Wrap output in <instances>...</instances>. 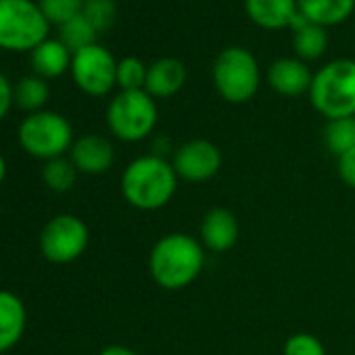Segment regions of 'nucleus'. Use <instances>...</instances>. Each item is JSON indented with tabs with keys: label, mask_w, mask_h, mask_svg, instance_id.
I'll use <instances>...</instances> for the list:
<instances>
[{
	"label": "nucleus",
	"mask_w": 355,
	"mask_h": 355,
	"mask_svg": "<svg viewBox=\"0 0 355 355\" xmlns=\"http://www.w3.org/2000/svg\"><path fill=\"white\" fill-rule=\"evenodd\" d=\"M82 15L101 34L113 28L117 19V5H115V0H84Z\"/></svg>",
	"instance_id": "obj_24"
},
{
	"label": "nucleus",
	"mask_w": 355,
	"mask_h": 355,
	"mask_svg": "<svg viewBox=\"0 0 355 355\" xmlns=\"http://www.w3.org/2000/svg\"><path fill=\"white\" fill-rule=\"evenodd\" d=\"M245 11L263 30L291 28L293 17L299 13L297 0H245Z\"/></svg>",
	"instance_id": "obj_16"
},
{
	"label": "nucleus",
	"mask_w": 355,
	"mask_h": 355,
	"mask_svg": "<svg viewBox=\"0 0 355 355\" xmlns=\"http://www.w3.org/2000/svg\"><path fill=\"white\" fill-rule=\"evenodd\" d=\"M49 84L38 76H26L13 86V101L21 111H28V115L42 111L49 103Z\"/></svg>",
	"instance_id": "obj_20"
},
{
	"label": "nucleus",
	"mask_w": 355,
	"mask_h": 355,
	"mask_svg": "<svg viewBox=\"0 0 355 355\" xmlns=\"http://www.w3.org/2000/svg\"><path fill=\"white\" fill-rule=\"evenodd\" d=\"M171 165L180 180L187 182H207L222 169V150L203 138H195L178 146Z\"/></svg>",
	"instance_id": "obj_10"
},
{
	"label": "nucleus",
	"mask_w": 355,
	"mask_h": 355,
	"mask_svg": "<svg viewBox=\"0 0 355 355\" xmlns=\"http://www.w3.org/2000/svg\"><path fill=\"white\" fill-rule=\"evenodd\" d=\"M73 53L61 40H44L32 51V69L42 80H55L71 69Z\"/></svg>",
	"instance_id": "obj_17"
},
{
	"label": "nucleus",
	"mask_w": 355,
	"mask_h": 355,
	"mask_svg": "<svg viewBox=\"0 0 355 355\" xmlns=\"http://www.w3.org/2000/svg\"><path fill=\"white\" fill-rule=\"evenodd\" d=\"M291 28L295 30V53L301 61H311L326 53L328 34L322 26H315L297 13L291 21Z\"/></svg>",
	"instance_id": "obj_19"
},
{
	"label": "nucleus",
	"mask_w": 355,
	"mask_h": 355,
	"mask_svg": "<svg viewBox=\"0 0 355 355\" xmlns=\"http://www.w3.org/2000/svg\"><path fill=\"white\" fill-rule=\"evenodd\" d=\"M19 146L34 159L51 161L65 157L73 144V130L65 115L57 111H38L30 113L17 130Z\"/></svg>",
	"instance_id": "obj_5"
},
{
	"label": "nucleus",
	"mask_w": 355,
	"mask_h": 355,
	"mask_svg": "<svg viewBox=\"0 0 355 355\" xmlns=\"http://www.w3.org/2000/svg\"><path fill=\"white\" fill-rule=\"evenodd\" d=\"M282 355H326L322 340L309 332H297L286 338Z\"/></svg>",
	"instance_id": "obj_27"
},
{
	"label": "nucleus",
	"mask_w": 355,
	"mask_h": 355,
	"mask_svg": "<svg viewBox=\"0 0 355 355\" xmlns=\"http://www.w3.org/2000/svg\"><path fill=\"white\" fill-rule=\"evenodd\" d=\"M205 253L201 241L173 232L161 236L148 255L150 278L165 291H182L203 272Z\"/></svg>",
	"instance_id": "obj_1"
},
{
	"label": "nucleus",
	"mask_w": 355,
	"mask_h": 355,
	"mask_svg": "<svg viewBox=\"0 0 355 355\" xmlns=\"http://www.w3.org/2000/svg\"><path fill=\"white\" fill-rule=\"evenodd\" d=\"M178 173L161 155H142L128 163L121 173V195L140 211L163 209L178 191Z\"/></svg>",
	"instance_id": "obj_2"
},
{
	"label": "nucleus",
	"mask_w": 355,
	"mask_h": 355,
	"mask_svg": "<svg viewBox=\"0 0 355 355\" xmlns=\"http://www.w3.org/2000/svg\"><path fill=\"white\" fill-rule=\"evenodd\" d=\"M187 84V67L182 61L165 57L155 61L146 71L144 90L153 98H169L182 90Z\"/></svg>",
	"instance_id": "obj_15"
},
{
	"label": "nucleus",
	"mask_w": 355,
	"mask_h": 355,
	"mask_svg": "<svg viewBox=\"0 0 355 355\" xmlns=\"http://www.w3.org/2000/svg\"><path fill=\"white\" fill-rule=\"evenodd\" d=\"M71 76L82 92L103 96L117 84V61L105 46L90 44L73 53Z\"/></svg>",
	"instance_id": "obj_9"
},
{
	"label": "nucleus",
	"mask_w": 355,
	"mask_h": 355,
	"mask_svg": "<svg viewBox=\"0 0 355 355\" xmlns=\"http://www.w3.org/2000/svg\"><path fill=\"white\" fill-rule=\"evenodd\" d=\"M13 105H15V101H13V86L9 82V78L3 71H0V121H3L9 115Z\"/></svg>",
	"instance_id": "obj_29"
},
{
	"label": "nucleus",
	"mask_w": 355,
	"mask_h": 355,
	"mask_svg": "<svg viewBox=\"0 0 355 355\" xmlns=\"http://www.w3.org/2000/svg\"><path fill=\"white\" fill-rule=\"evenodd\" d=\"M270 86L282 96H299L309 92L313 76L301 59H278L268 69Z\"/></svg>",
	"instance_id": "obj_14"
},
{
	"label": "nucleus",
	"mask_w": 355,
	"mask_h": 355,
	"mask_svg": "<svg viewBox=\"0 0 355 355\" xmlns=\"http://www.w3.org/2000/svg\"><path fill=\"white\" fill-rule=\"evenodd\" d=\"M239 241V220L226 207H214L201 222V245L214 253L230 251Z\"/></svg>",
	"instance_id": "obj_12"
},
{
	"label": "nucleus",
	"mask_w": 355,
	"mask_h": 355,
	"mask_svg": "<svg viewBox=\"0 0 355 355\" xmlns=\"http://www.w3.org/2000/svg\"><path fill=\"white\" fill-rule=\"evenodd\" d=\"M38 7L49 24L61 28L82 13L84 0H38Z\"/></svg>",
	"instance_id": "obj_25"
},
{
	"label": "nucleus",
	"mask_w": 355,
	"mask_h": 355,
	"mask_svg": "<svg viewBox=\"0 0 355 355\" xmlns=\"http://www.w3.org/2000/svg\"><path fill=\"white\" fill-rule=\"evenodd\" d=\"M78 173L80 171L76 169V165L71 163L69 157H57V159L44 161L42 182L46 184L49 191L63 195V193H69L76 187Z\"/></svg>",
	"instance_id": "obj_21"
},
{
	"label": "nucleus",
	"mask_w": 355,
	"mask_h": 355,
	"mask_svg": "<svg viewBox=\"0 0 355 355\" xmlns=\"http://www.w3.org/2000/svg\"><path fill=\"white\" fill-rule=\"evenodd\" d=\"M98 355H138V353L134 349L125 347V345H109Z\"/></svg>",
	"instance_id": "obj_30"
},
{
	"label": "nucleus",
	"mask_w": 355,
	"mask_h": 355,
	"mask_svg": "<svg viewBox=\"0 0 355 355\" xmlns=\"http://www.w3.org/2000/svg\"><path fill=\"white\" fill-rule=\"evenodd\" d=\"M7 159L3 157V155H0V184H3L5 182V178H7Z\"/></svg>",
	"instance_id": "obj_31"
},
{
	"label": "nucleus",
	"mask_w": 355,
	"mask_h": 355,
	"mask_svg": "<svg viewBox=\"0 0 355 355\" xmlns=\"http://www.w3.org/2000/svg\"><path fill=\"white\" fill-rule=\"evenodd\" d=\"M146 71L148 67H144L140 59L125 57L117 63V86L121 90H144Z\"/></svg>",
	"instance_id": "obj_26"
},
{
	"label": "nucleus",
	"mask_w": 355,
	"mask_h": 355,
	"mask_svg": "<svg viewBox=\"0 0 355 355\" xmlns=\"http://www.w3.org/2000/svg\"><path fill=\"white\" fill-rule=\"evenodd\" d=\"M49 21L32 0H0V49L26 53L49 40Z\"/></svg>",
	"instance_id": "obj_4"
},
{
	"label": "nucleus",
	"mask_w": 355,
	"mask_h": 355,
	"mask_svg": "<svg viewBox=\"0 0 355 355\" xmlns=\"http://www.w3.org/2000/svg\"><path fill=\"white\" fill-rule=\"evenodd\" d=\"M59 40L71 51V53H78L90 44H96V36L98 32L90 26V21L80 13L78 17H73L71 21H67L65 26L59 28Z\"/></svg>",
	"instance_id": "obj_23"
},
{
	"label": "nucleus",
	"mask_w": 355,
	"mask_h": 355,
	"mask_svg": "<svg viewBox=\"0 0 355 355\" xmlns=\"http://www.w3.org/2000/svg\"><path fill=\"white\" fill-rule=\"evenodd\" d=\"M336 171L349 189H355V148L336 157Z\"/></svg>",
	"instance_id": "obj_28"
},
{
	"label": "nucleus",
	"mask_w": 355,
	"mask_h": 355,
	"mask_svg": "<svg viewBox=\"0 0 355 355\" xmlns=\"http://www.w3.org/2000/svg\"><path fill=\"white\" fill-rule=\"evenodd\" d=\"M297 7L307 21L326 28L345 21L355 9V0H297Z\"/></svg>",
	"instance_id": "obj_18"
},
{
	"label": "nucleus",
	"mask_w": 355,
	"mask_h": 355,
	"mask_svg": "<svg viewBox=\"0 0 355 355\" xmlns=\"http://www.w3.org/2000/svg\"><path fill=\"white\" fill-rule=\"evenodd\" d=\"M28 326V309L19 295L0 291V353L11 351L24 336Z\"/></svg>",
	"instance_id": "obj_13"
},
{
	"label": "nucleus",
	"mask_w": 355,
	"mask_h": 355,
	"mask_svg": "<svg viewBox=\"0 0 355 355\" xmlns=\"http://www.w3.org/2000/svg\"><path fill=\"white\" fill-rule=\"evenodd\" d=\"M69 159L80 173L101 175L111 169L115 161V148L109 138L98 134H86L73 140L69 148Z\"/></svg>",
	"instance_id": "obj_11"
},
{
	"label": "nucleus",
	"mask_w": 355,
	"mask_h": 355,
	"mask_svg": "<svg viewBox=\"0 0 355 355\" xmlns=\"http://www.w3.org/2000/svg\"><path fill=\"white\" fill-rule=\"evenodd\" d=\"M324 144L334 157L355 148V117L330 119L324 130Z\"/></svg>",
	"instance_id": "obj_22"
},
{
	"label": "nucleus",
	"mask_w": 355,
	"mask_h": 355,
	"mask_svg": "<svg viewBox=\"0 0 355 355\" xmlns=\"http://www.w3.org/2000/svg\"><path fill=\"white\" fill-rule=\"evenodd\" d=\"M88 241L90 232L82 218L59 214L40 232V253L51 263H71L84 255Z\"/></svg>",
	"instance_id": "obj_8"
},
{
	"label": "nucleus",
	"mask_w": 355,
	"mask_h": 355,
	"mask_svg": "<svg viewBox=\"0 0 355 355\" xmlns=\"http://www.w3.org/2000/svg\"><path fill=\"white\" fill-rule=\"evenodd\" d=\"M309 98L328 121L355 117V61L338 59L324 65L313 76Z\"/></svg>",
	"instance_id": "obj_3"
},
{
	"label": "nucleus",
	"mask_w": 355,
	"mask_h": 355,
	"mask_svg": "<svg viewBox=\"0 0 355 355\" xmlns=\"http://www.w3.org/2000/svg\"><path fill=\"white\" fill-rule=\"evenodd\" d=\"M259 65L257 59L241 46L222 51L214 63V84L220 96L228 103H247L257 94L259 88Z\"/></svg>",
	"instance_id": "obj_7"
},
{
	"label": "nucleus",
	"mask_w": 355,
	"mask_h": 355,
	"mask_svg": "<svg viewBox=\"0 0 355 355\" xmlns=\"http://www.w3.org/2000/svg\"><path fill=\"white\" fill-rule=\"evenodd\" d=\"M107 125L123 142L150 136L157 125V105L146 90H121L107 107Z\"/></svg>",
	"instance_id": "obj_6"
}]
</instances>
